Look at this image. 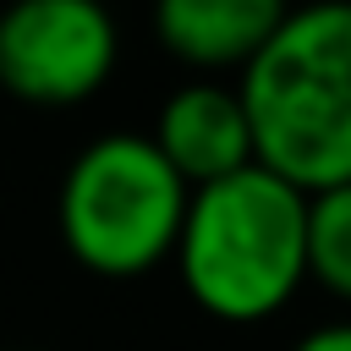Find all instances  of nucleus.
Instances as JSON below:
<instances>
[{"instance_id": "nucleus-1", "label": "nucleus", "mask_w": 351, "mask_h": 351, "mask_svg": "<svg viewBox=\"0 0 351 351\" xmlns=\"http://www.w3.org/2000/svg\"><path fill=\"white\" fill-rule=\"evenodd\" d=\"M252 165L302 197L351 181V5L285 11L236 77Z\"/></svg>"}, {"instance_id": "nucleus-2", "label": "nucleus", "mask_w": 351, "mask_h": 351, "mask_svg": "<svg viewBox=\"0 0 351 351\" xmlns=\"http://www.w3.org/2000/svg\"><path fill=\"white\" fill-rule=\"evenodd\" d=\"M186 296L219 324H263L307 285V197L247 165L186 197L176 236Z\"/></svg>"}, {"instance_id": "nucleus-3", "label": "nucleus", "mask_w": 351, "mask_h": 351, "mask_svg": "<svg viewBox=\"0 0 351 351\" xmlns=\"http://www.w3.org/2000/svg\"><path fill=\"white\" fill-rule=\"evenodd\" d=\"M186 197V181L159 159L148 132H104L60 176V241L88 274L137 280L176 252Z\"/></svg>"}, {"instance_id": "nucleus-4", "label": "nucleus", "mask_w": 351, "mask_h": 351, "mask_svg": "<svg viewBox=\"0 0 351 351\" xmlns=\"http://www.w3.org/2000/svg\"><path fill=\"white\" fill-rule=\"evenodd\" d=\"M121 55L115 16L93 0H16L0 11V88L38 110L93 99Z\"/></svg>"}, {"instance_id": "nucleus-5", "label": "nucleus", "mask_w": 351, "mask_h": 351, "mask_svg": "<svg viewBox=\"0 0 351 351\" xmlns=\"http://www.w3.org/2000/svg\"><path fill=\"white\" fill-rule=\"evenodd\" d=\"M148 143L186 181V192L252 165V132H247L241 93L236 82H219V77H192L186 88H176L159 104Z\"/></svg>"}, {"instance_id": "nucleus-6", "label": "nucleus", "mask_w": 351, "mask_h": 351, "mask_svg": "<svg viewBox=\"0 0 351 351\" xmlns=\"http://www.w3.org/2000/svg\"><path fill=\"white\" fill-rule=\"evenodd\" d=\"M280 0H159L154 38L192 71H241L280 27Z\"/></svg>"}, {"instance_id": "nucleus-7", "label": "nucleus", "mask_w": 351, "mask_h": 351, "mask_svg": "<svg viewBox=\"0 0 351 351\" xmlns=\"http://www.w3.org/2000/svg\"><path fill=\"white\" fill-rule=\"evenodd\" d=\"M307 280L351 302V181L307 197Z\"/></svg>"}, {"instance_id": "nucleus-8", "label": "nucleus", "mask_w": 351, "mask_h": 351, "mask_svg": "<svg viewBox=\"0 0 351 351\" xmlns=\"http://www.w3.org/2000/svg\"><path fill=\"white\" fill-rule=\"evenodd\" d=\"M291 351H351V318H335V324H318V329L296 335Z\"/></svg>"}, {"instance_id": "nucleus-9", "label": "nucleus", "mask_w": 351, "mask_h": 351, "mask_svg": "<svg viewBox=\"0 0 351 351\" xmlns=\"http://www.w3.org/2000/svg\"><path fill=\"white\" fill-rule=\"evenodd\" d=\"M22 351H27V346H22Z\"/></svg>"}]
</instances>
